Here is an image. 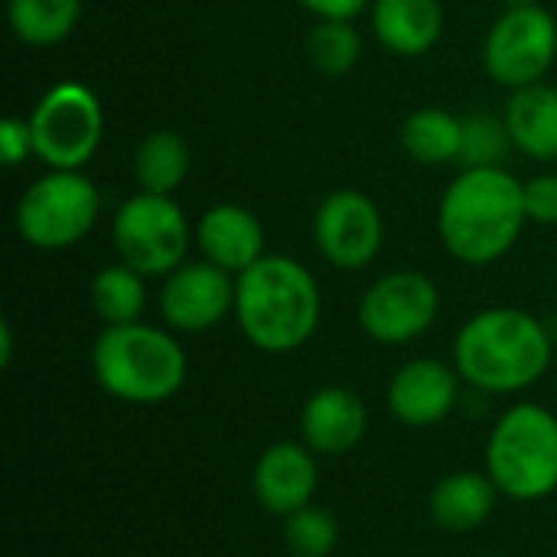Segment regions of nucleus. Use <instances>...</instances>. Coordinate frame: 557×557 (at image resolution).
Listing matches in <instances>:
<instances>
[{"mask_svg": "<svg viewBox=\"0 0 557 557\" xmlns=\"http://www.w3.org/2000/svg\"><path fill=\"white\" fill-rule=\"evenodd\" d=\"M512 147L516 144L509 137L506 117H493V114H470V117H463V147H460L463 170L503 166Z\"/></svg>", "mask_w": 557, "mask_h": 557, "instance_id": "obj_25", "label": "nucleus"}, {"mask_svg": "<svg viewBox=\"0 0 557 557\" xmlns=\"http://www.w3.org/2000/svg\"><path fill=\"white\" fill-rule=\"evenodd\" d=\"M101 196L82 170H52L39 176L16 202V232L39 251L78 245L98 222Z\"/></svg>", "mask_w": 557, "mask_h": 557, "instance_id": "obj_7", "label": "nucleus"}, {"mask_svg": "<svg viewBox=\"0 0 557 557\" xmlns=\"http://www.w3.org/2000/svg\"><path fill=\"white\" fill-rule=\"evenodd\" d=\"M95 382L117 401L160 405L170 401L189 372L180 339L147 323L104 326L91 346Z\"/></svg>", "mask_w": 557, "mask_h": 557, "instance_id": "obj_4", "label": "nucleus"}, {"mask_svg": "<svg viewBox=\"0 0 557 557\" xmlns=\"http://www.w3.org/2000/svg\"><path fill=\"white\" fill-rule=\"evenodd\" d=\"M525 222V183L506 166L463 170L447 186L437 209V235L444 248L470 268H486L506 258Z\"/></svg>", "mask_w": 557, "mask_h": 557, "instance_id": "obj_1", "label": "nucleus"}, {"mask_svg": "<svg viewBox=\"0 0 557 557\" xmlns=\"http://www.w3.org/2000/svg\"><path fill=\"white\" fill-rule=\"evenodd\" d=\"M557 55V20L542 3L509 7L483 42L486 75L506 88L539 85Z\"/></svg>", "mask_w": 557, "mask_h": 557, "instance_id": "obj_9", "label": "nucleus"}, {"mask_svg": "<svg viewBox=\"0 0 557 557\" xmlns=\"http://www.w3.org/2000/svg\"><path fill=\"white\" fill-rule=\"evenodd\" d=\"M160 313L173 333L193 336L215 330L235 313V274L206 258L180 264L160 287Z\"/></svg>", "mask_w": 557, "mask_h": 557, "instance_id": "obj_12", "label": "nucleus"}, {"mask_svg": "<svg viewBox=\"0 0 557 557\" xmlns=\"http://www.w3.org/2000/svg\"><path fill=\"white\" fill-rule=\"evenodd\" d=\"M320 486V470H317V454L300 441H281L271 444L251 473V490L255 499L261 503L264 512L277 519H290L294 512L313 506Z\"/></svg>", "mask_w": 557, "mask_h": 557, "instance_id": "obj_13", "label": "nucleus"}, {"mask_svg": "<svg viewBox=\"0 0 557 557\" xmlns=\"http://www.w3.org/2000/svg\"><path fill=\"white\" fill-rule=\"evenodd\" d=\"M88 300L95 317L104 326H124V323H140L147 310V287L144 274H137L127 264H108L91 277Z\"/></svg>", "mask_w": 557, "mask_h": 557, "instance_id": "obj_23", "label": "nucleus"}, {"mask_svg": "<svg viewBox=\"0 0 557 557\" xmlns=\"http://www.w3.org/2000/svg\"><path fill=\"white\" fill-rule=\"evenodd\" d=\"M506 7H529V3H539V0H503Z\"/></svg>", "mask_w": 557, "mask_h": 557, "instance_id": "obj_31", "label": "nucleus"}, {"mask_svg": "<svg viewBox=\"0 0 557 557\" xmlns=\"http://www.w3.org/2000/svg\"><path fill=\"white\" fill-rule=\"evenodd\" d=\"M460 398V372L441 359H411L388 382V408L408 428L441 424Z\"/></svg>", "mask_w": 557, "mask_h": 557, "instance_id": "obj_14", "label": "nucleus"}, {"mask_svg": "<svg viewBox=\"0 0 557 557\" xmlns=\"http://www.w3.org/2000/svg\"><path fill=\"white\" fill-rule=\"evenodd\" d=\"M320 284L297 258L264 255L235 277V320L245 339L268 356L307 346L320 326Z\"/></svg>", "mask_w": 557, "mask_h": 557, "instance_id": "obj_2", "label": "nucleus"}, {"mask_svg": "<svg viewBox=\"0 0 557 557\" xmlns=\"http://www.w3.org/2000/svg\"><path fill=\"white\" fill-rule=\"evenodd\" d=\"M486 473L519 503H539L557 490V418L542 405H516L486 441Z\"/></svg>", "mask_w": 557, "mask_h": 557, "instance_id": "obj_5", "label": "nucleus"}, {"mask_svg": "<svg viewBox=\"0 0 557 557\" xmlns=\"http://www.w3.org/2000/svg\"><path fill=\"white\" fill-rule=\"evenodd\" d=\"M552 336L542 320L516 307L470 317L454 339V366L463 382L490 395L532 388L552 369Z\"/></svg>", "mask_w": 557, "mask_h": 557, "instance_id": "obj_3", "label": "nucleus"}, {"mask_svg": "<svg viewBox=\"0 0 557 557\" xmlns=\"http://www.w3.org/2000/svg\"><path fill=\"white\" fill-rule=\"evenodd\" d=\"M499 496L503 493L496 490L490 473L460 470V473L444 476L431 490V519L444 532L463 535V532L480 529L496 512V499Z\"/></svg>", "mask_w": 557, "mask_h": 557, "instance_id": "obj_18", "label": "nucleus"}, {"mask_svg": "<svg viewBox=\"0 0 557 557\" xmlns=\"http://www.w3.org/2000/svg\"><path fill=\"white\" fill-rule=\"evenodd\" d=\"M401 147L411 160L424 166H444L460 160L463 147V121L444 108H421L408 114L401 127Z\"/></svg>", "mask_w": 557, "mask_h": 557, "instance_id": "obj_21", "label": "nucleus"}, {"mask_svg": "<svg viewBox=\"0 0 557 557\" xmlns=\"http://www.w3.org/2000/svg\"><path fill=\"white\" fill-rule=\"evenodd\" d=\"M189 176V147L173 131H150L134 150V180L140 193L173 196Z\"/></svg>", "mask_w": 557, "mask_h": 557, "instance_id": "obj_20", "label": "nucleus"}, {"mask_svg": "<svg viewBox=\"0 0 557 557\" xmlns=\"http://www.w3.org/2000/svg\"><path fill=\"white\" fill-rule=\"evenodd\" d=\"M82 0H7L10 33L26 46H59L75 33Z\"/></svg>", "mask_w": 557, "mask_h": 557, "instance_id": "obj_22", "label": "nucleus"}, {"mask_svg": "<svg viewBox=\"0 0 557 557\" xmlns=\"http://www.w3.org/2000/svg\"><path fill=\"white\" fill-rule=\"evenodd\" d=\"M111 238L121 264L144 277H166L186 264L196 228H189V219L173 196L137 193L114 212Z\"/></svg>", "mask_w": 557, "mask_h": 557, "instance_id": "obj_6", "label": "nucleus"}, {"mask_svg": "<svg viewBox=\"0 0 557 557\" xmlns=\"http://www.w3.org/2000/svg\"><path fill=\"white\" fill-rule=\"evenodd\" d=\"M506 127L516 144L532 160H557V88L539 82L516 88L506 108Z\"/></svg>", "mask_w": 557, "mask_h": 557, "instance_id": "obj_19", "label": "nucleus"}, {"mask_svg": "<svg viewBox=\"0 0 557 557\" xmlns=\"http://www.w3.org/2000/svg\"><path fill=\"white\" fill-rule=\"evenodd\" d=\"M33 153L49 170H82L101 147L104 108L82 82H55L29 114Z\"/></svg>", "mask_w": 557, "mask_h": 557, "instance_id": "obj_8", "label": "nucleus"}, {"mask_svg": "<svg viewBox=\"0 0 557 557\" xmlns=\"http://www.w3.org/2000/svg\"><path fill=\"white\" fill-rule=\"evenodd\" d=\"M196 245L206 261L238 277L264 258V225L251 209L219 202L196 222Z\"/></svg>", "mask_w": 557, "mask_h": 557, "instance_id": "obj_16", "label": "nucleus"}, {"mask_svg": "<svg viewBox=\"0 0 557 557\" xmlns=\"http://www.w3.org/2000/svg\"><path fill=\"white\" fill-rule=\"evenodd\" d=\"M375 39L401 59L431 52L444 36L441 0H372Z\"/></svg>", "mask_w": 557, "mask_h": 557, "instance_id": "obj_17", "label": "nucleus"}, {"mask_svg": "<svg viewBox=\"0 0 557 557\" xmlns=\"http://www.w3.org/2000/svg\"><path fill=\"white\" fill-rule=\"evenodd\" d=\"M33 153V127L23 117H3L0 121V160L13 170Z\"/></svg>", "mask_w": 557, "mask_h": 557, "instance_id": "obj_28", "label": "nucleus"}, {"mask_svg": "<svg viewBox=\"0 0 557 557\" xmlns=\"http://www.w3.org/2000/svg\"><path fill=\"white\" fill-rule=\"evenodd\" d=\"M369 411L352 388L326 385L313 392L300 411V441L317 457H343L366 437Z\"/></svg>", "mask_w": 557, "mask_h": 557, "instance_id": "obj_15", "label": "nucleus"}, {"mask_svg": "<svg viewBox=\"0 0 557 557\" xmlns=\"http://www.w3.org/2000/svg\"><path fill=\"white\" fill-rule=\"evenodd\" d=\"M525 212H529V222L557 225V173L532 176L525 183Z\"/></svg>", "mask_w": 557, "mask_h": 557, "instance_id": "obj_27", "label": "nucleus"}, {"mask_svg": "<svg viewBox=\"0 0 557 557\" xmlns=\"http://www.w3.org/2000/svg\"><path fill=\"white\" fill-rule=\"evenodd\" d=\"M10 359H13V330H10V323L3 320V323H0V366L7 369Z\"/></svg>", "mask_w": 557, "mask_h": 557, "instance_id": "obj_30", "label": "nucleus"}, {"mask_svg": "<svg viewBox=\"0 0 557 557\" xmlns=\"http://www.w3.org/2000/svg\"><path fill=\"white\" fill-rule=\"evenodd\" d=\"M441 313V290L421 271H392L359 300V326L382 346H401L424 336Z\"/></svg>", "mask_w": 557, "mask_h": 557, "instance_id": "obj_10", "label": "nucleus"}, {"mask_svg": "<svg viewBox=\"0 0 557 557\" xmlns=\"http://www.w3.org/2000/svg\"><path fill=\"white\" fill-rule=\"evenodd\" d=\"M307 55L317 72L339 78L356 69L362 55V36L352 20H320L307 36Z\"/></svg>", "mask_w": 557, "mask_h": 557, "instance_id": "obj_24", "label": "nucleus"}, {"mask_svg": "<svg viewBox=\"0 0 557 557\" xmlns=\"http://www.w3.org/2000/svg\"><path fill=\"white\" fill-rule=\"evenodd\" d=\"M313 242L320 255L339 271H362L375 261L385 242L379 206L356 189L330 193L313 215Z\"/></svg>", "mask_w": 557, "mask_h": 557, "instance_id": "obj_11", "label": "nucleus"}, {"mask_svg": "<svg viewBox=\"0 0 557 557\" xmlns=\"http://www.w3.org/2000/svg\"><path fill=\"white\" fill-rule=\"evenodd\" d=\"M284 522V542L294 557H330L339 545V522L326 509L307 506Z\"/></svg>", "mask_w": 557, "mask_h": 557, "instance_id": "obj_26", "label": "nucleus"}, {"mask_svg": "<svg viewBox=\"0 0 557 557\" xmlns=\"http://www.w3.org/2000/svg\"><path fill=\"white\" fill-rule=\"evenodd\" d=\"M317 20H356L372 0H297Z\"/></svg>", "mask_w": 557, "mask_h": 557, "instance_id": "obj_29", "label": "nucleus"}]
</instances>
